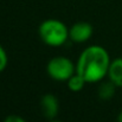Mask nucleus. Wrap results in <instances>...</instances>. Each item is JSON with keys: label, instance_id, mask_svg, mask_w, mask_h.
I'll return each mask as SVG.
<instances>
[{"label": "nucleus", "instance_id": "6e6552de", "mask_svg": "<svg viewBox=\"0 0 122 122\" xmlns=\"http://www.w3.org/2000/svg\"><path fill=\"white\" fill-rule=\"evenodd\" d=\"M85 84H86L85 80L82 77L81 75H78L77 72L74 74V75L66 81V85H68L69 90L72 91V92H78V91L83 90V88H84Z\"/></svg>", "mask_w": 122, "mask_h": 122}, {"label": "nucleus", "instance_id": "20e7f679", "mask_svg": "<svg viewBox=\"0 0 122 122\" xmlns=\"http://www.w3.org/2000/svg\"><path fill=\"white\" fill-rule=\"evenodd\" d=\"M94 33V27L88 21H78L71 25L69 29V39L74 43H85L88 41Z\"/></svg>", "mask_w": 122, "mask_h": 122}, {"label": "nucleus", "instance_id": "39448f33", "mask_svg": "<svg viewBox=\"0 0 122 122\" xmlns=\"http://www.w3.org/2000/svg\"><path fill=\"white\" fill-rule=\"evenodd\" d=\"M41 107L44 116L49 120L57 117L59 113V102L53 94H45L41 98Z\"/></svg>", "mask_w": 122, "mask_h": 122}, {"label": "nucleus", "instance_id": "7ed1b4c3", "mask_svg": "<svg viewBox=\"0 0 122 122\" xmlns=\"http://www.w3.org/2000/svg\"><path fill=\"white\" fill-rule=\"evenodd\" d=\"M46 74L57 82H66L76 74V63L64 56H56L46 64Z\"/></svg>", "mask_w": 122, "mask_h": 122}, {"label": "nucleus", "instance_id": "9b49d317", "mask_svg": "<svg viewBox=\"0 0 122 122\" xmlns=\"http://www.w3.org/2000/svg\"><path fill=\"white\" fill-rule=\"evenodd\" d=\"M116 121L117 122H122V110L119 113V115H117V119H116Z\"/></svg>", "mask_w": 122, "mask_h": 122}, {"label": "nucleus", "instance_id": "423d86ee", "mask_svg": "<svg viewBox=\"0 0 122 122\" xmlns=\"http://www.w3.org/2000/svg\"><path fill=\"white\" fill-rule=\"evenodd\" d=\"M107 78L117 88H122V57L112 59Z\"/></svg>", "mask_w": 122, "mask_h": 122}, {"label": "nucleus", "instance_id": "9d476101", "mask_svg": "<svg viewBox=\"0 0 122 122\" xmlns=\"http://www.w3.org/2000/svg\"><path fill=\"white\" fill-rule=\"evenodd\" d=\"M2 122H26V120L19 115H8Z\"/></svg>", "mask_w": 122, "mask_h": 122}, {"label": "nucleus", "instance_id": "1a4fd4ad", "mask_svg": "<svg viewBox=\"0 0 122 122\" xmlns=\"http://www.w3.org/2000/svg\"><path fill=\"white\" fill-rule=\"evenodd\" d=\"M8 64V56L6 50L4 49V46L0 44V72H2Z\"/></svg>", "mask_w": 122, "mask_h": 122}, {"label": "nucleus", "instance_id": "f257e3e1", "mask_svg": "<svg viewBox=\"0 0 122 122\" xmlns=\"http://www.w3.org/2000/svg\"><path fill=\"white\" fill-rule=\"evenodd\" d=\"M110 62L112 59L106 47L89 45L80 53L76 61V72L88 84L100 83L107 78Z\"/></svg>", "mask_w": 122, "mask_h": 122}, {"label": "nucleus", "instance_id": "f03ea898", "mask_svg": "<svg viewBox=\"0 0 122 122\" xmlns=\"http://www.w3.org/2000/svg\"><path fill=\"white\" fill-rule=\"evenodd\" d=\"M41 41L50 47H61L69 41V27L58 19H46L38 26Z\"/></svg>", "mask_w": 122, "mask_h": 122}, {"label": "nucleus", "instance_id": "0eeeda50", "mask_svg": "<svg viewBox=\"0 0 122 122\" xmlns=\"http://www.w3.org/2000/svg\"><path fill=\"white\" fill-rule=\"evenodd\" d=\"M116 88L117 86L109 80L108 81H102V83L98 86V97L103 101H109L110 98L114 97Z\"/></svg>", "mask_w": 122, "mask_h": 122}, {"label": "nucleus", "instance_id": "f8f14e48", "mask_svg": "<svg viewBox=\"0 0 122 122\" xmlns=\"http://www.w3.org/2000/svg\"><path fill=\"white\" fill-rule=\"evenodd\" d=\"M49 122H63V121H59V120H56V119H53V120H49Z\"/></svg>", "mask_w": 122, "mask_h": 122}]
</instances>
